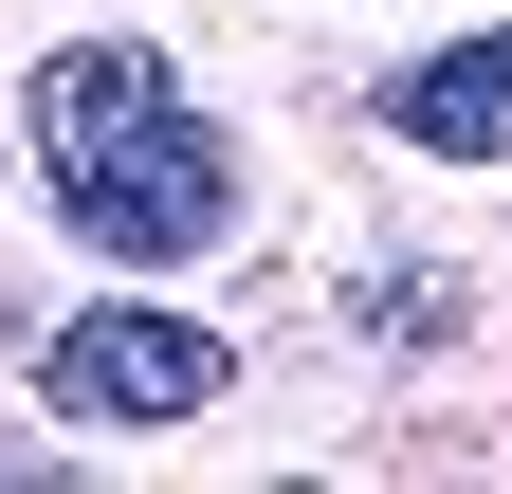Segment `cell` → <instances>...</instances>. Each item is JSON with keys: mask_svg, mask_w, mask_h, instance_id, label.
I'll return each instance as SVG.
<instances>
[{"mask_svg": "<svg viewBox=\"0 0 512 494\" xmlns=\"http://www.w3.org/2000/svg\"><path fill=\"white\" fill-rule=\"evenodd\" d=\"M19 129H37V183H55V238H92V257H128V275L238 238V129L165 74L147 37H55L19 74Z\"/></svg>", "mask_w": 512, "mask_h": 494, "instance_id": "obj_1", "label": "cell"}, {"mask_svg": "<svg viewBox=\"0 0 512 494\" xmlns=\"http://www.w3.org/2000/svg\"><path fill=\"white\" fill-rule=\"evenodd\" d=\"M19 385H37L55 421H202V403L238 385V348H220L202 312L110 293V312H55V330H37V366H19Z\"/></svg>", "mask_w": 512, "mask_h": 494, "instance_id": "obj_2", "label": "cell"}, {"mask_svg": "<svg viewBox=\"0 0 512 494\" xmlns=\"http://www.w3.org/2000/svg\"><path fill=\"white\" fill-rule=\"evenodd\" d=\"M366 129H384V147H421V165H512V19L421 37L403 74H366Z\"/></svg>", "mask_w": 512, "mask_h": 494, "instance_id": "obj_3", "label": "cell"}]
</instances>
